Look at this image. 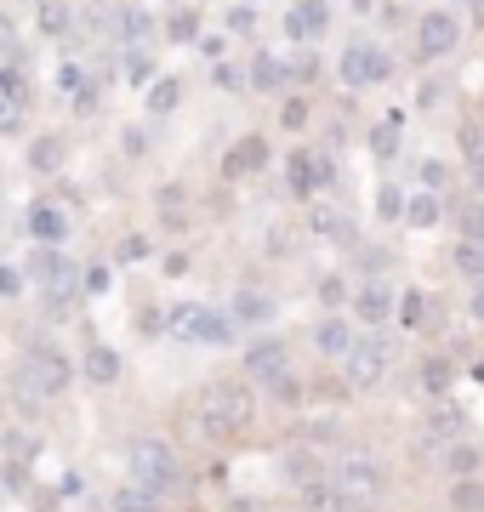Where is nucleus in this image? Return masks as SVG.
I'll return each mask as SVG.
<instances>
[{
	"label": "nucleus",
	"mask_w": 484,
	"mask_h": 512,
	"mask_svg": "<svg viewBox=\"0 0 484 512\" xmlns=\"http://www.w3.org/2000/svg\"><path fill=\"white\" fill-rule=\"evenodd\" d=\"M120 35L137 46V40H149V35H154V18H149V12H120Z\"/></svg>",
	"instance_id": "obj_37"
},
{
	"label": "nucleus",
	"mask_w": 484,
	"mask_h": 512,
	"mask_svg": "<svg viewBox=\"0 0 484 512\" xmlns=\"http://www.w3.org/2000/svg\"><path fill=\"white\" fill-rule=\"evenodd\" d=\"M228 512H262L257 501H228Z\"/></svg>",
	"instance_id": "obj_54"
},
{
	"label": "nucleus",
	"mask_w": 484,
	"mask_h": 512,
	"mask_svg": "<svg viewBox=\"0 0 484 512\" xmlns=\"http://www.w3.org/2000/svg\"><path fill=\"white\" fill-rule=\"evenodd\" d=\"M23 120H29V80L23 69H0V131L18 137Z\"/></svg>",
	"instance_id": "obj_12"
},
{
	"label": "nucleus",
	"mask_w": 484,
	"mask_h": 512,
	"mask_svg": "<svg viewBox=\"0 0 484 512\" xmlns=\"http://www.w3.org/2000/svg\"><path fill=\"white\" fill-rule=\"evenodd\" d=\"M291 80H297V69H291L285 57H274V52L251 57V86H257V92H280V86H291Z\"/></svg>",
	"instance_id": "obj_22"
},
{
	"label": "nucleus",
	"mask_w": 484,
	"mask_h": 512,
	"mask_svg": "<svg viewBox=\"0 0 484 512\" xmlns=\"http://www.w3.org/2000/svg\"><path fill=\"white\" fill-rule=\"evenodd\" d=\"M376 211H382V217H405V194H399V188H382Z\"/></svg>",
	"instance_id": "obj_44"
},
{
	"label": "nucleus",
	"mask_w": 484,
	"mask_h": 512,
	"mask_svg": "<svg viewBox=\"0 0 484 512\" xmlns=\"http://www.w3.org/2000/svg\"><path fill=\"white\" fill-rule=\"evenodd\" d=\"M143 256H149V239L143 234H126L120 245H114V262H143Z\"/></svg>",
	"instance_id": "obj_39"
},
{
	"label": "nucleus",
	"mask_w": 484,
	"mask_h": 512,
	"mask_svg": "<svg viewBox=\"0 0 484 512\" xmlns=\"http://www.w3.org/2000/svg\"><path fill=\"white\" fill-rule=\"evenodd\" d=\"M171 330L188 336V342L223 348V342H234V313H211V308H200V302H183V308L171 313Z\"/></svg>",
	"instance_id": "obj_7"
},
{
	"label": "nucleus",
	"mask_w": 484,
	"mask_h": 512,
	"mask_svg": "<svg viewBox=\"0 0 484 512\" xmlns=\"http://www.w3.org/2000/svg\"><path fill=\"white\" fill-rule=\"evenodd\" d=\"M342 296H348V285H342V279H319V302H325V308H336V302H342Z\"/></svg>",
	"instance_id": "obj_45"
},
{
	"label": "nucleus",
	"mask_w": 484,
	"mask_h": 512,
	"mask_svg": "<svg viewBox=\"0 0 484 512\" xmlns=\"http://www.w3.org/2000/svg\"><path fill=\"white\" fill-rule=\"evenodd\" d=\"M29 165H35V171H57V165H63V143H57V137H40Z\"/></svg>",
	"instance_id": "obj_36"
},
{
	"label": "nucleus",
	"mask_w": 484,
	"mask_h": 512,
	"mask_svg": "<svg viewBox=\"0 0 484 512\" xmlns=\"http://www.w3.org/2000/svg\"><path fill=\"white\" fill-rule=\"evenodd\" d=\"M428 319H433V302H428V291H416V285H410V291L399 296V325H405L410 336H416V330H428Z\"/></svg>",
	"instance_id": "obj_28"
},
{
	"label": "nucleus",
	"mask_w": 484,
	"mask_h": 512,
	"mask_svg": "<svg viewBox=\"0 0 484 512\" xmlns=\"http://www.w3.org/2000/svg\"><path fill=\"white\" fill-rule=\"evenodd\" d=\"M0 296H6V302H18V296H23V268H18V262H6V268H0Z\"/></svg>",
	"instance_id": "obj_41"
},
{
	"label": "nucleus",
	"mask_w": 484,
	"mask_h": 512,
	"mask_svg": "<svg viewBox=\"0 0 484 512\" xmlns=\"http://www.w3.org/2000/svg\"><path fill=\"white\" fill-rule=\"evenodd\" d=\"M393 313H399V302H393L388 285H376V279H371V285H359V291H354V319H359V325H388Z\"/></svg>",
	"instance_id": "obj_18"
},
{
	"label": "nucleus",
	"mask_w": 484,
	"mask_h": 512,
	"mask_svg": "<svg viewBox=\"0 0 484 512\" xmlns=\"http://www.w3.org/2000/svg\"><path fill=\"white\" fill-rule=\"evenodd\" d=\"M456 40H462V23H456V12H445V6H439V12H422V18H416V52L428 57H450L456 52Z\"/></svg>",
	"instance_id": "obj_10"
},
{
	"label": "nucleus",
	"mask_w": 484,
	"mask_h": 512,
	"mask_svg": "<svg viewBox=\"0 0 484 512\" xmlns=\"http://www.w3.org/2000/svg\"><path fill=\"white\" fill-rule=\"evenodd\" d=\"M325 29H331V6H325V0H297V6L285 12V35L302 40V46H308V40H319Z\"/></svg>",
	"instance_id": "obj_15"
},
{
	"label": "nucleus",
	"mask_w": 484,
	"mask_h": 512,
	"mask_svg": "<svg viewBox=\"0 0 484 512\" xmlns=\"http://www.w3.org/2000/svg\"><path fill=\"white\" fill-rule=\"evenodd\" d=\"M405 222H410V228H439V222H445V200H439L433 188L410 194V200H405Z\"/></svg>",
	"instance_id": "obj_24"
},
{
	"label": "nucleus",
	"mask_w": 484,
	"mask_h": 512,
	"mask_svg": "<svg viewBox=\"0 0 484 512\" xmlns=\"http://www.w3.org/2000/svg\"><path fill=\"white\" fill-rule=\"evenodd\" d=\"M35 29L40 35H69L75 29V12H69V0H35Z\"/></svg>",
	"instance_id": "obj_25"
},
{
	"label": "nucleus",
	"mask_w": 484,
	"mask_h": 512,
	"mask_svg": "<svg viewBox=\"0 0 484 512\" xmlns=\"http://www.w3.org/2000/svg\"><path fill=\"white\" fill-rule=\"evenodd\" d=\"M29 456H35V439H29L23 427H12V433H6V461H29Z\"/></svg>",
	"instance_id": "obj_40"
},
{
	"label": "nucleus",
	"mask_w": 484,
	"mask_h": 512,
	"mask_svg": "<svg viewBox=\"0 0 484 512\" xmlns=\"http://www.w3.org/2000/svg\"><path fill=\"white\" fill-rule=\"evenodd\" d=\"M285 177H291V194L314 200L319 188L336 183V165H331V154H319V148H297V154H291V165H285Z\"/></svg>",
	"instance_id": "obj_9"
},
{
	"label": "nucleus",
	"mask_w": 484,
	"mask_h": 512,
	"mask_svg": "<svg viewBox=\"0 0 484 512\" xmlns=\"http://www.w3.org/2000/svg\"><path fill=\"white\" fill-rule=\"evenodd\" d=\"M450 262H456V274L484 279V239H456V251H450Z\"/></svg>",
	"instance_id": "obj_29"
},
{
	"label": "nucleus",
	"mask_w": 484,
	"mask_h": 512,
	"mask_svg": "<svg viewBox=\"0 0 484 512\" xmlns=\"http://www.w3.org/2000/svg\"><path fill=\"white\" fill-rule=\"evenodd\" d=\"M456 6H473V0H456Z\"/></svg>",
	"instance_id": "obj_56"
},
{
	"label": "nucleus",
	"mask_w": 484,
	"mask_h": 512,
	"mask_svg": "<svg viewBox=\"0 0 484 512\" xmlns=\"http://www.w3.org/2000/svg\"><path fill=\"white\" fill-rule=\"evenodd\" d=\"M285 126H291V131L308 126V103H302V97H291V103H285Z\"/></svg>",
	"instance_id": "obj_47"
},
{
	"label": "nucleus",
	"mask_w": 484,
	"mask_h": 512,
	"mask_svg": "<svg viewBox=\"0 0 484 512\" xmlns=\"http://www.w3.org/2000/svg\"><path fill=\"white\" fill-rule=\"evenodd\" d=\"M280 467H285V478H291L297 490H308V484H319V478H331L325 473V461H319V450H308V444H291Z\"/></svg>",
	"instance_id": "obj_20"
},
{
	"label": "nucleus",
	"mask_w": 484,
	"mask_h": 512,
	"mask_svg": "<svg viewBox=\"0 0 484 512\" xmlns=\"http://www.w3.org/2000/svg\"><path fill=\"white\" fill-rule=\"evenodd\" d=\"M359 348V336H354V325L342 319V313H325L314 325V353H325V359H348V353Z\"/></svg>",
	"instance_id": "obj_16"
},
{
	"label": "nucleus",
	"mask_w": 484,
	"mask_h": 512,
	"mask_svg": "<svg viewBox=\"0 0 484 512\" xmlns=\"http://www.w3.org/2000/svg\"><path fill=\"white\" fill-rule=\"evenodd\" d=\"M450 382H456L450 359H428V365H422V387H428V393H445Z\"/></svg>",
	"instance_id": "obj_35"
},
{
	"label": "nucleus",
	"mask_w": 484,
	"mask_h": 512,
	"mask_svg": "<svg viewBox=\"0 0 484 512\" xmlns=\"http://www.w3.org/2000/svg\"><path fill=\"white\" fill-rule=\"evenodd\" d=\"M29 234H35L40 245H63V239H69V217H63V205H52V200L29 205Z\"/></svg>",
	"instance_id": "obj_19"
},
{
	"label": "nucleus",
	"mask_w": 484,
	"mask_h": 512,
	"mask_svg": "<svg viewBox=\"0 0 484 512\" xmlns=\"http://www.w3.org/2000/svg\"><path fill=\"white\" fill-rule=\"evenodd\" d=\"M439 467H445V473L456 478V484H462V478H473V473L484 467V450H479L473 439H462L456 450H445V456H439Z\"/></svg>",
	"instance_id": "obj_26"
},
{
	"label": "nucleus",
	"mask_w": 484,
	"mask_h": 512,
	"mask_svg": "<svg viewBox=\"0 0 484 512\" xmlns=\"http://www.w3.org/2000/svg\"><path fill=\"white\" fill-rule=\"evenodd\" d=\"M109 512H160V495H149V490H137V484H131V490H120L109 501Z\"/></svg>",
	"instance_id": "obj_32"
},
{
	"label": "nucleus",
	"mask_w": 484,
	"mask_h": 512,
	"mask_svg": "<svg viewBox=\"0 0 484 512\" xmlns=\"http://www.w3.org/2000/svg\"><path fill=\"white\" fill-rule=\"evenodd\" d=\"M211 80H217L223 92H234V86H245V74L234 69V63H217V69H211Z\"/></svg>",
	"instance_id": "obj_46"
},
{
	"label": "nucleus",
	"mask_w": 484,
	"mask_h": 512,
	"mask_svg": "<svg viewBox=\"0 0 484 512\" xmlns=\"http://www.w3.org/2000/svg\"><path fill=\"white\" fill-rule=\"evenodd\" d=\"M336 74H342V86L365 92V86H382V80L393 74V57L382 52V46L354 40V46H342V57H336Z\"/></svg>",
	"instance_id": "obj_6"
},
{
	"label": "nucleus",
	"mask_w": 484,
	"mask_h": 512,
	"mask_svg": "<svg viewBox=\"0 0 484 512\" xmlns=\"http://www.w3.org/2000/svg\"><path fill=\"white\" fill-rule=\"evenodd\" d=\"M97 109V86H80L75 92V114H92Z\"/></svg>",
	"instance_id": "obj_52"
},
{
	"label": "nucleus",
	"mask_w": 484,
	"mask_h": 512,
	"mask_svg": "<svg viewBox=\"0 0 484 512\" xmlns=\"http://www.w3.org/2000/svg\"><path fill=\"white\" fill-rule=\"evenodd\" d=\"M467 12H473V23H479V29H484V0H473V6H467Z\"/></svg>",
	"instance_id": "obj_55"
},
{
	"label": "nucleus",
	"mask_w": 484,
	"mask_h": 512,
	"mask_svg": "<svg viewBox=\"0 0 484 512\" xmlns=\"http://www.w3.org/2000/svg\"><path fill=\"white\" fill-rule=\"evenodd\" d=\"M228 313H234V325H268V319H274V302L262 291H240Z\"/></svg>",
	"instance_id": "obj_27"
},
{
	"label": "nucleus",
	"mask_w": 484,
	"mask_h": 512,
	"mask_svg": "<svg viewBox=\"0 0 484 512\" xmlns=\"http://www.w3.org/2000/svg\"><path fill=\"white\" fill-rule=\"evenodd\" d=\"M336 484L348 495V507H376L382 495H388V467L371 456V450H348V456L336 461Z\"/></svg>",
	"instance_id": "obj_4"
},
{
	"label": "nucleus",
	"mask_w": 484,
	"mask_h": 512,
	"mask_svg": "<svg viewBox=\"0 0 484 512\" xmlns=\"http://www.w3.org/2000/svg\"><path fill=\"white\" fill-rule=\"evenodd\" d=\"M126 80L131 86H154V57L143 52V46H131L126 52Z\"/></svg>",
	"instance_id": "obj_33"
},
{
	"label": "nucleus",
	"mask_w": 484,
	"mask_h": 512,
	"mask_svg": "<svg viewBox=\"0 0 484 512\" xmlns=\"http://www.w3.org/2000/svg\"><path fill=\"white\" fill-rule=\"evenodd\" d=\"M63 387H69V359H63V348H52V342H35V348L23 353L18 376H12V404L35 416L40 404L57 399Z\"/></svg>",
	"instance_id": "obj_1"
},
{
	"label": "nucleus",
	"mask_w": 484,
	"mask_h": 512,
	"mask_svg": "<svg viewBox=\"0 0 484 512\" xmlns=\"http://www.w3.org/2000/svg\"><path fill=\"white\" fill-rule=\"evenodd\" d=\"M80 370H86V382L92 387H109V382H120V353H114L109 342H86Z\"/></svg>",
	"instance_id": "obj_21"
},
{
	"label": "nucleus",
	"mask_w": 484,
	"mask_h": 512,
	"mask_svg": "<svg viewBox=\"0 0 484 512\" xmlns=\"http://www.w3.org/2000/svg\"><path fill=\"white\" fill-rule=\"evenodd\" d=\"M131 484L149 495H166L183 484V461H177V450H171L166 439H137L131 444Z\"/></svg>",
	"instance_id": "obj_3"
},
{
	"label": "nucleus",
	"mask_w": 484,
	"mask_h": 512,
	"mask_svg": "<svg viewBox=\"0 0 484 512\" xmlns=\"http://www.w3.org/2000/svg\"><path fill=\"white\" fill-rule=\"evenodd\" d=\"M268 393H274L280 404H297L302 399V382H297V376H280V382H268Z\"/></svg>",
	"instance_id": "obj_43"
},
{
	"label": "nucleus",
	"mask_w": 484,
	"mask_h": 512,
	"mask_svg": "<svg viewBox=\"0 0 484 512\" xmlns=\"http://www.w3.org/2000/svg\"><path fill=\"white\" fill-rule=\"evenodd\" d=\"M0 473H6V490H12V495H23V490H29V461H6Z\"/></svg>",
	"instance_id": "obj_42"
},
{
	"label": "nucleus",
	"mask_w": 484,
	"mask_h": 512,
	"mask_svg": "<svg viewBox=\"0 0 484 512\" xmlns=\"http://www.w3.org/2000/svg\"><path fill=\"white\" fill-rule=\"evenodd\" d=\"M302 512H354V507H348V495H342L336 478H319V484L302 490Z\"/></svg>",
	"instance_id": "obj_23"
},
{
	"label": "nucleus",
	"mask_w": 484,
	"mask_h": 512,
	"mask_svg": "<svg viewBox=\"0 0 484 512\" xmlns=\"http://www.w3.org/2000/svg\"><path fill=\"white\" fill-rule=\"evenodd\" d=\"M308 228H314L319 245H336V251H348V245L359 239L354 217H348V211H336V205H325V200H319L314 211H308Z\"/></svg>",
	"instance_id": "obj_14"
},
{
	"label": "nucleus",
	"mask_w": 484,
	"mask_h": 512,
	"mask_svg": "<svg viewBox=\"0 0 484 512\" xmlns=\"http://www.w3.org/2000/svg\"><path fill=\"white\" fill-rule=\"evenodd\" d=\"M462 439H467L462 410H433V416L422 421V433H416V456H445V450H456Z\"/></svg>",
	"instance_id": "obj_11"
},
{
	"label": "nucleus",
	"mask_w": 484,
	"mask_h": 512,
	"mask_svg": "<svg viewBox=\"0 0 484 512\" xmlns=\"http://www.w3.org/2000/svg\"><path fill=\"white\" fill-rule=\"evenodd\" d=\"M245 376H251V382H280V376H291V348H285L280 336H262L257 348L245 353Z\"/></svg>",
	"instance_id": "obj_13"
},
{
	"label": "nucleus",
	"mask_w": 484,
	"mask_h": 512,
	"mask_svg": "<svg viewBox=\"0 0 484 512\" xmlns=\"http://www.w3.org/2000/svg\"><path fill=\"white\" fill-rule=\"evenodd\" d=\"M371 143L382 148V154H393V148H399V131H393V126H376V131H371Z\"/></svg>",
	"instance_id": "obj_49"
},
{
	"label": "nucleus",
	"mask_w": 484,
	"mask_h": 512,
	"mask_svg": "<svg viewBox=\"0 0 484 512\" xmlns=\"http://www.w3.org/2000/svg\"><path fill=\"white\" fill-rule=\"evenodd\" d=\"M183 103V80H154L149 86V114H171Z\"/></svg>",
	"instance_id": "obj_30"
},
{
	"label": "nucleus",
	"mask_w": 484,
	"mask_h": 512,
	"mask_svg": "<svg viewBox=\"0 0 484 512\" xmlns=\"http://www.w3.org/2000/svg\"><path fill=\"white\" fill-rule=\"evenodd\" d=\"M268 154H274V148L262 143V137H240V143L223 154V177H228V183H240V177H257L262 165H268Z\"/></svg>",
	"instance_id": "obj_17"
},
{
	"label": "nucleus",
	"mask_w": 484,
	"mask_h": 512,
	"mask_svg": "<svg viewBox=\"0 0 484 512\" xmlns=\"http://www.w3.org/2000/svg\"><path fill=\"white\" fill-rule=\"evenodd\" d=\"M422 183H428V188L445 183V160H422Z\"/></svg>",
	"instance_id": "obj_50"
},
{
	"label": "nucleus",
	"mask_w": 484,
	"mask_h": 512,
	"mask_svg": "<svg viewBox=\"0 0 484 512\" xmlns=\"http://www.w3.org/2000/svg\"><path fill=\"white\" fill-rule=\"evenodd\" d=\"M86 291H92V296L109 291V268H86Z\"/></svg>",
	"instance_id": "obj_51"
},
{
	"label": "nucleus",
	"mask_w": 484,
	"mask_h": 512,
	"mask_svg": "<svg viewBox=\"0 0 484 512\" xmlns=\"http://www.w3.org/2000/svg\"><path fill=\"white\" fill-rule=\"evenodd\" d=\"M467 313H473V319H479V325H484V285H479V291H473V296H467Z\"/></svg>",
	"instance_id": "obj_53"
},
{
	"label": "nucleus",
	"mask_w": 484,
	"mask_h": 512,
	"mask_svg": "<svg viewBox=\"0 0 484 512\" xmlns=\"http://www.w3.org/2000/svg\"><path fill=\"white\" fill-rule=\"evenodd\" d=\"M393 376V342L388 336H359V348L348 353V387L371 393Z\"/></svg>",
	"instance_id": "obj_5"
},
{
	"label": "nucleus",
	"mask_w": 484,
	"mask_h": 512,
	"mask_svg": "<svg viewBox=\"0 0 484 512\" xmlns=\"http://www.w3.org/2000/svg\"><path fill=\"white\" fill-rule=\"evenodd\" d=\"M450 507H456V512H484V484H479V478L450 484Z\"/></svg>",
	"instance_id": "obj_31"
},
{
	"label": "nucleus",
	"mask_w": 484,
	"mask_h": 512,
	"mask_svg": "<svg viewBox=\"0 0 484 512\" xmlns=\"http://www.w3.org/2000/svg\"><path fill=\"white\" fill-rule=\"evenodd\" d=\"M251 23H257V12H251V6H234V12H228V29H234V35H245Z\"/></svg>",
	"instance_id": "obj_48"
},
{
	"label": "nucleus",
	"mask_w": 484,
	"mask_h": 512,
	"mask_svg": "<svg viewBox=\"0 0 484 512\" xmlns=\"http://www.w3.org/2000/svg\"><path fill=\"white\" fill-rule=\"evenodd\" d=\"M166 35L177 40V46H188V40H200V12H177V18L166 23Z\"/></svg>",
	"instance_id": "obj_38"
},
{
	"label": "nucleus",
	"mask_w": 484,
	"mask_h": 512,
	"mask_svg": "<svg viewBox=\"0 0 484 512\" xmlns=\"http://www.w3.org/2000/svg\"><path fill=\"white\" fill-rule=\"evenodd\" d=\"M200 404H205V410H217V416H223L234 433L257 421V399H251V387H245V382H211Z\"/></svg>",
	"instance_id": "obj_8"
},
{
	"label": "nucleus",
	"mask_w": 484,
	"mask_h": 512,
	"mask_svg": "<svg viewBox=\"0 0 484 512\" xmlns=\"http://www.w3.org/2000/svg\"><path fill=\"white\" fill-rule=\"evenodd\" d=\"M188 194H183V188H177V183H166V188H160V217H166L171 222V228H183V217H188Z\"/></svg>",
	"instance_id": "obj_34"
},
{
	"label": "nucleus",
	"mask_w": 484,
	"mask_h": 512,
	"mask_svg": "<svg viewBox=\"0 0 484 512\" xmlns=\"http://www.w3.org/2000/svg\"><path fill=\"white\" fill-rule=\"evenodd\" d=\"M35 279H40V296H46V308H52L57 319L75 308V296L86 291V268H75V262L57 251V245H40V256H35Z\"/></svg>",
	"instance_id": "obj_2"
}]
</instances>
